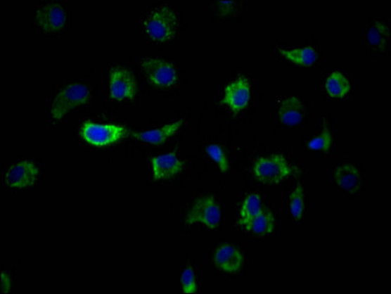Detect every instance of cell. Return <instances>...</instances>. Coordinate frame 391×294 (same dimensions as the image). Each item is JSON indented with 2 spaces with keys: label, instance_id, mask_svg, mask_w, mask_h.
I'll list each match as a JSON object with an SVG mask.
<instances>
[{
  "label": "cell",
  "instance_id": "cell-24",
  "mask_svg": "<svg viewBox=\"0 0 391 294\" xmlns=\"http://www.w3.org/2000/svg\"><path fill=\"white\" fill-rule=\"evenodd\" d=\"M182 290L184 293H196L198 290L195 273L191 267L185 268L181 276Z\"/></svg>",
  "mask_w": 391,
  "mask_h": 294
},
{
  "label": "cell",
  "instance_id": "cell-12",
  "mask_svg": "<svg viewBox=\"0 0 391 294\" xmlns=\"http://www.w3.org/2000/svg\"><path fill=\"white\" fill-rule=\"evenodd\" d=\"M153 178L155 181L167 180L181 172L183 162L174 153L152 158Z\"/></svg>",
  "mask_w": 391,
  "mask_h": 294
},
{
  "label": "cell",
  "instance_id": "cell-5",
  "mask_svg": "<svg viewBox=\"0 0 391 294\" xmlns=\"http://www.w3.org/2000/svg\"><path fill=\"white\" fill-rule=\"evenodd\" d=\"M222 220V211L212 197H203L194 203L186 216L188 225L203 223L210 229L217 227Z\"/></svg>",
  "mask_w": 391,
  "mask_h": 294
},
{
  "label": "cell",
  "instance_id": "cell-1",
  "mask_svg": "<svg viewBox=\"0 0 391 294\" xmlns=\"http://www.w3.org/2000/svg\"><path fill=\"white\" fill-rule=\"evenodd\" d=\"M177 18L174 10L162 6L155 10L144 23V31L155 41L165 42L172 39L177 32Z\"/></svg>",
  "mask_w": 391,
  "mask_h": 294
},
{
  "label": "cell",
  "instance_id": "cell-17",
  "mask_svg": "<svg viewBox=\"0 0 391 294\" xmlns=\"http://www.w3.org/2000/svg\"><path fill=\"white\" fill-rule=\"evenodd\" d=\"M245 228L257 235H268L275 229L274 215L267 208H263L262 212L250 220Z\"/></svg>",
  "mask_w": 391,
  "mask_h": 294
},
{
  "label": "cell",
  "instance_id": "cell-15",
  "mask_svg": "<svg viewBox=\"0 0 391 294\" xmlns=\"http://www.w3.org/2000/svg\"><path fill=\"white\" fill-rule=\"evenodd\" d=\"M184 120H180L177 122L170 123L165 127L159 128V129L150 130L142 133L132 132L130 135L136 138L137 140L142 142L149 143V144H162L165 141L174 135L180 127H182Z\"/></svg>",
  "mask_w": 391,
  "mask_h": 294
},
{
  "label": "cell",
  "instance_id": "cell-4",
  "mask_svg": "<svg viewBox=\"0 0 391 294\" xmlns=\"http://www.w3.org/2000/svg\"><path fill=\"white\" fill-rule=\"evenodd\" d=\"M90 91L89 87L82 84H68L58 93L51 106L52 119L61 120L70 110L89 102Z\"/></svg>",
  "mask_w": 391,
  "mask_h": 294
},
{
  "label": "cell",
  "instance_id": "cell-3",
  "mask_svg": "<svg viewBox=\"0 0 391 294\" xmlns=\"http://www.w3.org/2000/svg\"><path fill=\"white\" fill-rule=\"evenodd\" d=\"M129 134L127 128L122 125L101 124L86 122L80 129V136L89 144L104 147L119 142Z\"/></svg>",
  "mask_w": 391,
  "mask_h": 294
},
{
  "label": "cell",
  "instance_id": "cell-22",
  "mask_svg": "<svg viewBox=\"0 0 391 294\" xmlns=\"http://www.w3.org/2000/svg\"><path fill=\"white\" fill-rule=\"evenodd\" d=\"M333 145V136L331 134L330 130L327 127L324 128L323 132L321 133L319 136L313 138L309 143H308V149L312 151H322V152H328L331 150Z\"/></svg>",
  "mask_w": 391,
  "mask_h": 294
},
{
  "label": "cell",
  "instance_id": "cell-21",
  "mask_svg": "<svg viewBox=\"0 0 391 294\" xmlns=\"http://www.w3.org/2000/svg\"><path fill=\"white\" fill-rule=\"evenodd\" d=\"M303 195H305L303 187L298 185L290 197V213H292L293 217L297 221L302 219L303 210H305Z\"/></svg>",
  "mask_w": 391,
  "mask_h": 294
},
{
  "label": "cell",
  "instance_id": "cell-2",
  "mask_svg": "<svg viewBox=\"0 0 391 294\" xmlns=\"http://www.w3.org/2000/svg\"><path fill=\"white\" fill-rule=\"evenodd\" d=\"M255 179L264 184H278L293 173L287 160L282 155H270L255 160L252 167Z\"/></svg>",
  "mask_w": 391,
  "mask_h": 294
},
{
  "label": "cell",
  "instance_id": "cell-20",
  "mask_svg": "<svg viewBox=\"0 0 391 294\" xmlns=\"http://www.w3.org/2000/svg\"><path fill=\"white\" fill-rule=\"evenodd\" d=\"M368 44L377 49H385L390 39V30L385 23L376 21L366 34Z\"/></svg>",
  "mask_w": 391,
  "mask_h": 294
},
{
  "label": "cell",
  "instance_id": "cell-8",
  "mask_svg": "<svg viewBox=\"0 0 391 294\" xmlns=\"http://www.w3.org/2000/svg\"><path fill=\"white\" fill-rule=\"evenodd\" d=\"M111 77V98L114 100L134 99L137 87L134 75L122 67H115L110 74Z\"/></svg>",
  "mask_w": 391,
  "mask_h": 294
},
{
  "label": "cell",
  "instance_id": "cell-25",
  "mask_svg": "<svg viewBox=\"0 0 391 294\" xmlns=\"http://www.w3.org/2000/svg\"><path fill=\"white\" fill-rule=\"evenodd\" d=\"M234 2L233 1H222L218 4V6H219L220 13L222 14V16H226V15H229L233 13L234 11Z\"/></svg>",
  "mask_w": 391,
  "mask_h": 294
},
{
  "label": "cell",
  "instance_id": "cell-18",
  "mask_svg": "<svg viewBox=\"0 0 391 294\" xmlns=\"http://www.w3.org/2000/svg\"><path fill=\"white\" fill-rule=\"evenodd\" d=\"M326 91L331 97L343 98L352 89L350 80L340 72H333L328 77L325 84Z\"/></svg>",
  "mask_w": 391,
  "mask_h": 294
},
{
  "label": "cell",
  "instance_id": "cell-14",
  "mask_svg": "<svg viewBox=\"0 0 391 294\" xmlns=\"http://www.w3.org/2000/svg\"><path fill=\"white\" fill-rule=\"evenodd\" d=\"M333 180L340 189L348 193H354L360 189L361 175L354 165H345L337 168Z\"/></svg>",
  "mask_w": 391,
  "mask_h": 294
},
{
  "label": "cell",
  "instance_id": "cell-9",
  "mask_svg": "<svg viewBox=\"0 0 391 294\" xmlns=\"http://www.w3.org/2000/svg\"><path fill=\"white\" fill-rule=\"evenodd\" d=\"M250 100V80L245 77H241L228 85L224 91L222 103L232 112L238 113L248 107Z\"/></svg>",
  "mask_w": 391,
  "mask_h": 294
},
{
  "label": "cell",
  "instance_id": "cell-13",
  "mask_svg": "<svg viewBox=\"0 0 391 294\" xmlns=\"http://www.w3.org/2000/svg\"><path fill=\"white\" fill-rule=\"evenodd\" d=\"M305 108L298 98L290 96L285 99L278 110L280 122L287 127H295L302 122Z\"/></svg>",
  "mask_w": 391,
  "mask_h": 294
},
{
  "label": "cell",
  "instance_id": "cell-19",
  "mask_svg": "<svg viewBox=\"0 0 391 294\" xmlns=\"http://www.w3.org/2000/svg\"><path fill=\"white\" fill-rule=\"evenodd\" d=\"M263 210L262 200L258 193H252L245 198L240 211L239 224L245 227L250 220L257 217Z\"/></svg>",
  "mask_w": 391,
  "mask_h": 294
},
{
  "label": "cell",
  "instance_id": "cell-16",
  "mask_svg": "<svg viewBox=\"0 0 391 294\" xmlns=\"http://www.w3.org/2000/svg\"><path fill=\"white\" fill-rule=\"evenodd\" d=\"M281 56L298 66L310 67L317 61V52L312 47L293 50H279Z\"/></svg>",
  "mask_w": 391,
  "mask_h": 294
},
{
  "label": "cell",
  "instance_id": "cell-26",
  "mask_svg": "<svg viewBox=\"0 0 391 294\" xmlns=\"http://www.w3.org/2000/svg\"><path fill=\"white\" fill-rule=\"evenodd\" d=\"M10 288H11V283H10V279L8 276L4 271H2L1 274V293H9Z\"/></svg>",
  "mask_w": 391,
  "mask_h": 294
},
{
  "label": "cell",
  "instance_id": "cell-6",
  "mask_svg": "<svg viewBox=\"0 0 391 294\" xmlns=\"http://www.w3.org/2000/svg\"><path fill=\"white\" fill-rule=\"evenodd\" d=\"M145 75L154 87L167 88L177 82V72L169 62L160 59H146L142 63Z\"/></svg>",
  "mask_w": 391,
  "mask_h": 294
},
{
  "label": "cell",
  "instance_id": "cell-7",
  "mask_svg": "<svg viewBox=\"0 0 391 294\" xmlns=\"http://www.w3.org/2000/svg\"><path fill=\"white\" fill-rule=\"evenodd\" d=\"M39 172V168L34 162L22 160L7 170L4 177V183L15 189H26L34 184Z\"/></svg>",
  "mask_w": 391,
  "mask_h": 294
},
{
  "label": "cell",
  "instance_id": "cell-23",
  "mask_svg": "<svg viewBox=\"0 0 391 294\" xmlns=\"http://www.w3.org/2000/svg\"><path fill=\"white\" fill-rule=\"evenodd\" d=\"M205 152L209 155L210 158L217 162L220 172L226 173L229 170V162H228L226 155L223 152L222 148L218 145H210L205 148Z\"/></svg>",
  "mask_w": 391,
  "mask_h": 294
},
{
  "label": "cell",
  "instance_id": "cell-10",
  "mask_svg": "<svg viewBox=\"0 0 391 294\" xmlns=\"http://www.w3.org/2000/svg\"><path fill=\"white\" fill-rule=\"evenodd\" d=\"M215 266L222 272L235 274L239 272L244 264V255L232 245H222L214 253Z\"/></svg>",
  "mask_w": 391,
  "mask_h": 294
},
{
  "label": "cell",
  "instance_id": "cell-11",
  "mask_svg": "<svg viewBox=\"0 0 391 294\" xmlns=\"http://www.w3.org/2000/svg\"><path fill=\"white\" fill-rule=\"evenodd\" d=\"M37 22L44 32H57L64 27L66 13L58 4H49L37 12Z\"/></svg>",
  "mask_w": 391,
  "mask_h": 294
}]
</instances>
